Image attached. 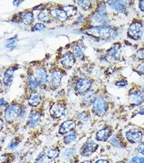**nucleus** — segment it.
Here are the masks:
<instances>
[{
    "mask_svg": "<svg viewBox=\"0 0 144 163\" xmlns=\"http://www.w3.org/2000/svg\"><path fill=\"white\" fill-rule=\"evenodd\" d=\"M108 18L105 5L102 4L99 7L97 12L91 18V25L95 27L103 26L107 22Z\"/></svg>",
    "mask_w": 144,
    "mask_h": 163,
    "instance_id": "f257e3e1",
    "label": "nucleus"
},
{
    "mask_svg": "<svg viewBox=\"0 0 144 163\" xmlns=\"http://www.w3.org/2000/svg\"><path fill=\"white\" fill-rule=\"evenodd\" d=\"M91 34L93 36L103 39L111 38L115 36V30L107 26L95 27L89 30Z\"/></svg>",
    "mask_w": 144,
    "mask_h": 163,
    "instance_id": "f03ea898",
    "label": "nucleus"
},
{
    "mask_svg": "<svg viewBox=\"0 0 144 163\" xmlns=\"http://www.w3.org/2000/svg\"><path fill=\"white\" fill-rule=\"evenodd\" d=\"M21 113V108L19 104H13L7 107L5 111V118L7 121L12 122L18 118Z\"/></svg>",
    "mask_w": 144,
    "mask_h": 163,
    "instance_id": "7ed1b4c3",
    "label": "nucleus"
},
{
    "mask_svg": "<svg viewBox=\"0 0 144 163\" xmlns=\"http://www.w3.org/2000/svg\"><path fill=\"white\" fill-rule=\"evenodd\" d=\"M107 109V103L103 98H97L94 102L93 111L97 115L101 116L105 113Z\"/></svg>",
    "mask_w": 144,
    "mask_h": 163,
    "instance_id": "20e7f679",
    "label": "nucleus"
},
{
    "mask_svg": "<svg viewBox=\"0 0 144 163\" xmlns=\"http://www.w3.org/2000/svg\"><path fill=\"white\" fill-rule=\"evenodd\" d=\"M142 34V27L140 23L135 22L130 25L128 29V35L130 38L138 40L141 38Z\"/></svg>",
    "mask_w": 144,
    "mask_h": 163,
    "instance_id": "39448f33",
    "label": "nucleus"
},
{
    "mask_svg": "<svg viewBox=\"0 0 144 163\" xmlns=\"http://www.w3.org/2000/svg\"><path fill=\"white\" fill-rule=\"evenodd\" d=\"M98 148V145L94 141L87 143L81 148L80 154L84 157H89L94 153Z\"/></svg>",
    "mask_w": 144,
    "mask_h": 163,
    "instance_id": "423d86ee",
    "label": "nucleus"
},
{
    "mask_svg": "<svg viewBox=\"0 0 144 163\" xmlns=\"http://www.w3.org/2000/svg\"><path fill=\"white\" fill-rule=\"evenodd\" d=\"M65 113V106L64 104L57 102L53 104L50 109L51 115L55 118H59Z\"/></svg>",
    "mask_w": 144,
    "mask_h": 163,
    "instance_id": "0eeeda50",
    "label": "nucleus"
},
{
    "mask_svg": "<svg viewBox=\"0 0 144 163\" xmlns=\"http://www.w3.org/2000/svg\"><path fill=\"white\" fill-rule=\"evenodd\" d=\"M126 138L128 141L133 144L141 143L142 134L137 130H130L126 134Z\"/></svg>",
    "mask_w": 144,
    "mask_h": 163,
    "instance_id": "6e6552de",
    "label": "nucleus"
},
{
    "mask_svg": "<svg viewBox=\"0 0 144 163\" xmlns=\"http://www.w3.org/2000/svg\"><path fill=\"white\" fill-rule=\"evenodd\" d=\"M112 134V129L110 127H105L97 132L96 139L99 141H105Z\"/></svg>",
    "mask_w": 144,
    "mask_h": 163,
    "instance_id": "1a4fd4ad",
    "label": "nucleus"
},
{
    "mask_svg": "<svg viewBox=\"0 0 144 163\" xmlns=\"http://www.w3.org/2000/svg\"><path fill=\"white\" fill-rule=\"evenodd\" d=\"M75 58L71 52H67L62 58L61 64L66 68H71L75 63Z\"/></svg>",
    "mask_w": 144,
    "mask_h": 163,
    "instance_id": "9d476101",
    "label": "nucleus"
},
{
    "mask_svg": "<svg viewBox=\"0 0 144 163\" xmlns=\"http://www.w3.org/2000/svg\"><path fill=\"white\" fill-rule=\"evenodd\" d=\"M76 123L72 120H67L62 124L60 128L59 133L64 134L72 131L76 128Z\"/></svg>",
    "mask_w": 144,
    "mask_h": 163,
    "instance_id": "9b49d317",
    "label": "nucleus"
},
{
    "mask_svg": "<svg viewBox=\"0 0 144 163\" xmlns=\"http://www.w3.org/2000/svg\"><path fill=\"white\" fill-rule=\"evenodd\" d=\"M123 2L122 1H107V4L117 11L120 13H124L125 11L126 3Z\"/></svg>",
    "mask_w": 144,
    "mask_h": 163,
    "instance_id": "f8f14e48",
    "label": "nucleus"
},
{
    "mask_svg": "<svg viewBox=\"0 0 144 163\" xmlns=\"http://www.w3.org/2000/svg\"><path fill=\"white\" fill-rule=\"evenodd\" d=\"M91 86V83L87 79H81L76 84V89L79 93H83L87 91Z\"/></svg>",
    "mask_w": 144,
    "mask_h": 163,
    "instance_id": "ddd939ff",
    "label": "nucleus"
},
{
    "mask_svg": "<svg viewBox=\"0 0 144 163\" xmlns=\"http://www.w3.org/2000/svg\"><path fill=\"white\" fill-rule=\"evenodd\" d=\"M129 101L131 104L138 106L144 102V98L140 93H132L129 97Z\"/></svg>",
    "mask_w": 144,
    "mask_h": 163,
    "instance_id": "4468645a",
    "label": "nucleus"
},
{
    "mask_svg": "<svg viewBox=\"0 0 144 163\" xmlns=\"http://www.w3.org/2000/svg\"><path fill=\"white\" fill-rule=\"evenodd\" d=\"M96 99L95 93L93 91H89L84 96L82 101L85 106L88 107L93 103Z\"/></svg>",
    "mask_w": 144,
    "mask_h": 163,
    "instance_id": "2eb2a0df",
    "label": "nucleus"
},
{
    "mask_svg": "<svg viewBox=\"0 0 144 163\" xmlns=\"http://www.w3.org/2000/svg\"><path fill=\"white\" fill-rule=\"evenodd\" d=\"M50 14L54 18L57 19V20L61 21H64L67 18L66 14L64 11V10L53 9L50 11Z\"/></svg>",
    "mask_w": 144,
    "mask_h": 163,
    "instance_id": "dca6fc26",
    "label": "nucleus"
},
{
    "mask_svg": "<svg viewBox=\"0 0 144 163\" xmlns=\"http://www.w3.org/2000/svg\"><path fill=\"white\" fill-rule=\"evenodd\" d=\"M63 75L60 71H55L52 74L50 77L51 84L54 87H57L59 86L61 81Z\"/></svg>",
    "mask_w": 144,
    "mask_h": 163,
    "instance_id": "f3484780",
    "label": "nucleus"
},
{
    "mask_svg": "<svg viewBox=\"0 0 144 163\" xmlns=\"http://www.w3.org/2000/svg\"><path fill=\"white\" fill-rule=\"evenodd\" d=\"M36 73L38 81L41 84L45 83L47 80V73L45 69L43 68H37L36 70Z\"/></svg>",
    "mask_w": 144,
    "mask_h": 163,
    "instance_id": "a211bd4d",
    "label": "nucleus"
},
{
    "mask_svg": "<svg viewBox=\"0 0 144 163\" xmlns=\"http://www.w3.org/2000/svg\"><path fill=\"white\" fill-rule=\"evenodd\" d=\"M40 121V114L37 111H33L29 117V125L32 127H35Z\"/></svg>",
    "mask_w": 144,
    "mask_h": 163,
    "instance_id": "6ab92c4d",
    "label": "nucleus"
},
{
    "mask_svg": "<svg viewBox=\"0 0 144 163\" xmlns=\"http://www.w3.org/2000/svg\"><path fill=\"white\" fill-rule=\"evenodd\" d=\"M41 102V97L38 93H33L28 98V102L31 106L36 107Z\"/></svg>",
    "mask_w": 144,
    "mask_h": 163,
    "instance_id": "aec40b11",
    "label": "nucleus"
},
{
    "mask_svg": "<svg viewBox=\"0 0 144 163\" xmlns=\"http://www.w3.org/2000/svg\"><path fill=\"white\" fill-rule=\"evenodd\" d=\"M21 18L23 23L26 25H29L32 23L34 20V16L32 13L30 11L23 12L21 14Z\"/></svg>",
    "mask_w": 144,
    "mask_h": 163,
    "instance_id": "412c9836",
    "label": "nucleus"
},
{
    "mask_svg": "<svg viewBox=\"0 0 144 163\" xmlns=\"http://www.w3.org/2000/svg\"><path fill=\"white\" fill-rule=\"evenodd\" d=\"M14 69H9L8 70H7L5 73V76H4V78H3V81L6 84H10L12 83V79H13V74H14Z\"/></svg>",
    "mask_w": 144,
    "mask_h": 163,
    "instance_id": "4be33fe9",
    "label": "nucleus"
},
{
    "mask_svg": "<svg viewBox=\"0 0 144 163\" xmlns=\"http://www.w3.org/2000/svg\"><path fill=\"white\" fill-rule=\"evenodd\" d=\"M64 11L66 14L67 17H73L77 14L76 8L73 6H68L64 8Z\"/></svg>",
    "mask_w": 144,
    "mask_h": 163,
    "instance_id": "5701e85b",
    "label": "nucleus"
},
{
    "mask_svg": "<svg viewBox=\"0 0 144 163\" xmlns=\"http://www.w3.org/2000/svg\"><path fill=\"white\" fill-rule=\"evenodd\" d=\"M59 150L56 148H51L48 150L46 156L49 159L52 160L57 158L59 155Z\"/></svg>",
    "mask_w": 144,
    "mask_h": 163,
    "instance_id": "b1692460",
    "label": "nucleus"
},
{
    "mask_svg": "<svg viewBox=\"0 0 144 163\" xmlns=\"http://www.w3.org/2000/svg\"><path fill=\"white\" fill-rule=\"evenodd\" d=\"M120 51V46L118 45H115L110 49L108 53V55L112 57H116L119 54Z\"/></svg>",
    "mask_w": 144,
    "mask_h": 163,
    "instance_id": "393cba45",
    "label": "nucleus"
},
{
    "mask_svg": "<svg viewBox=\"0 0 144 163\" xmlns=\"http://www.w3.org/2000/svg\"><path fill=\"white\" fill-rule=\"evenodd\" d=\"M28 82L30 88L35 89L37 86V80L34 76L32 74H30L28 76Z\"/></svg>",
    "mask_w": 144,
    "mask_h": 163,
    "instance_id": "a878e982",
    "label": "nucleus"
},
{
    "mask_svg": "<svg viewBox=\"0 0 144 163\" xmlns=\"http://www.w3.org/2000/svg\"><path fill=\"white\" fill-rule=\"evenodd\" d=\"M78 4L83 10H87L91 7V2L89 1H78Z\"/></svg>",
    "mask_w": 144,
    "mask_h": 163,
    "instance_id": "bb28decb",
    "label": "nucleus"
},
{
    "mask_svg": "<svg viewBox=\"0 0 144 163\" xmlns=\"http://www.w3.org/2000/svg\"><path fill=\"white\" fill-rule=\"evenodd\" d=\"M73 51L74 55L76 57L79 58V59H82L84 57V54L82 53V51L78 46H74L73 48Z\"/></svg>",
    "mask_w": 144,
    "mask_h": 163,
    "instance_id": "cd10ccee",
    "label": "nucleus"
},
{
    "mask_svg": "<svg viewBox=\"0 0 144 163\" xmlns=\"http://www.w3.org/2000/svg\"><path fill=\"white\" fill-rule=\"evenodd\" d=\"M76 137H77V136L76 133H73L69 134L65 136L64 138V143L66 144L72 143L74 141L76 140Z\"/></svg>",
    "mask_w": 144,
    "mask_h": 163,
    "instance_id": "c85d7f7f",
    "label": "nucleus"
},
{
    "mask_svg": "<svg viewBox=\"0 0 144 163\" xmlns=\"http://www.w3.org/2000/svg\"><path fill=\"white\" fill-rule=\"evenodd\" d=\"M37 18L40 20L42 21H47L49 19L48 14L46 13L45 12H43V11L39 13Z\"/></svg>",
    "mask_w": 144,
    "mask_h": 163,
    "instance_id": "c756f323",
    "label": "nucleus"
},
{
    "mask_svg": "<svg viewBox=\"0 0 144 163\" xmlns=\"http://www.w3.org/2000/svg\"><path fill=\"white\" fill-rule=\"evenodd\" d=\"M130 163H144V158L135 157L131 159Z\"/></svg>",
    "mask_w": 144,
    "mask_h": 163,
    "instance_id": "7c9ffc66",
    "label": "nucleus"
},
{
    "mask_svg": "<svg viewBox=\"0 0 144 163\" xmlns=\"http://www.w3.org/2000/svg\"><path fill=\"white\" fill-rule=\"evenodd\" d=\"M17 39L16 38H13L10 39L8 41H7V43L6 44V46L7 48H10L14 45V44H15L16 41H17Z\"/></svg>",
    "mask_w": 144,
    "mask_h": 163,
    "instance_id": "2f4dec72",
    "label": "nucleus"
},
{
    "mask_svg": "<svg viewBox=\"0 0 144 163\" xmlns=\"http://www.w3.org/2000/svg\"><path fill=\"white\" fill-rule=\"evenodd\" d=\"M111 142L115 146H121V142L120 141L119 139L118 138V137H117V136H115V137H113V138L111 139Z\"/></svg>",
    "mask_w": 144,
    "mask_h": 163,
    "instance_id": "473e14b6",
    "label": "nucleus"
},
{
    "mask_svg": "<svg viewBox=\"0 0 144 163\" xmlns=\"http://www.w3.org/2000/svg\"><path fill=\"white\" fill-rule=\"evenodd\" d=\"M138 152L140 154L144 155V143H142L138 145L137 147Z\"/></svg>",
    "mask_w": 144,
    "mask_h": 163,
    "instance_id": "72a5a7b5",
    "label": "nucleus"
},
{
    "mask_svg": "<svg viewBox=\"0 0 144 163\" xmlns=\"http://www.w3.org/2000/svg\"><path fill=\"white\" fill-rule=\"evenodd\" d=\"M45 26L41 23H37V25L35 26L34 27V31H40V30H43L45 28Z\"/></svg>",
    "mask_w": 144,
    "mask_h": 163,
    "instance_id": "f704fd0d",
    "label": "nucleus"
},
{
    "mask_svg": "<svg viewBox=\"0 0 144 163\" xmlns=\"http://www.w3.org/2000/svg\"><path fill=\"white\" fill-rule=\"evenodd\" d=\"M116 86H125L127 84V82L126 81H120L116 83Z\"/></svg>",
    "mask_w": 144,
    "mask_h": 163,
    "instance_id": "c9c22d12",
    "label": "nucleus"
},
{
    "mask_svg": "<svg viewBox=\"0 0 144 163\" xmlns=\"http://www.w3.org/2000/svg\"><path fill=\"white\" fill-rule=\"evenodd\" d=\"M135 114H140V115H144V106L138 109L137 113Z\"/></svg>",
    "mask_w": 144,
    "mask_h": 163,
    "instance_id": "e433bc0d",
    "label": "nucleus"
},
{
    "mask_svg": "<svg viewBox=\"0 0 144 163\" xmlns=\"http://www.w3.org/2000/svg\"><path fill=\"white\" fill-rule=\"evenodd\" d=\"M79 118L81 120H86V119H87V115L85 114V113H82L79 115Z\"/></svg>",
    "mask_w": 144,
    "mask_h": 163,
    "instance_id": "4c0bfd02",
    "label": "nucleus"
},
{
    "mask_svg": "<svg viewBox=\"0 0 144 163\" xmlns=\"http://www.w3.org/2000/svg\"><path fill=\"white\" fill-rule=\"evenodd\" d=\"M139 7L142 11H144V1H140Z\"/></svg>",
    "mask_w": 144,
    "mask_h": 163,
    "instance_id": "58836bf2",
    "label": "nucleus"
},
{
    "mask_svg": "<svg viewBox=\"0 0 144 163\" xmlns=\"http://www.w3.org/2000/svg\"><path fill=\"white\" fill-rule=\"evenodd\" d=\"M95 163H109V162L105 159H100L96 161Z\"/></svg>",
    "mask_w": 144,
    "mask_h": 163,
    "instance_id": "ea45409f",
    "label": "nucleus"
},
{
    "mask_svg": "<svg viewBox=\"0 0 144 163\" xmlns=\"http://www.w3.org/2000/svg\"><path fill=\"white\" fill-rule=\"evenodd\" d=\"M21 1H14V2H13V4H14V5H15V6H19V5L21 3Z\"/></svg>",
    "mask_w": 144,
    "mask_h": 163,
    "instance_id": "a19ab883",
    "label": "nucleus"
},
{
    "mask_svg": "<svg viewBox=\"0 0 144 163\" xmlns=\"http://www.w3.org/2000/svg\"><path fill=\"white\" fill-rule=\"evenodd\" d=\"M3 127V120L0 118V131L2 129Z\"/></svg>",
    "mask_w": 144,
    "mask_h": 163,
    "instance_id": "79ce46f5",
    "label": "nucleus"
},
{
    "mask_svg": "<svg viewBox=\"0 0 144 163\" xmlns=\"http://www.w3.org/2000/svg\"><path fill=\"white\" fill-rule=\"evenodd\" d=\"M5 101H3V100H0V106H3V105H5Z\"/></svg>",
    "mask_w": 144,
    "mask_h": 163,
    "instance_id": "37998d69",
    "label": "nucleus"
},
{
    "mask_svg": "<svg viewBox=\"0 0 144 163\" xmlns=\"http://www.w3.org/2000/svg\"><path fill=\"white\" fill-rule=\"evenodd\" d=\"M81 163H91V161H82Z\"/></svg>",
    "mask_w": 144,
    "mask_h": 163,
    "instance_id": "c03bdc74",
    "label": "nucleus"
},
{
    "mask_svg": "<svg viewBox=\"0 0 144 163\" xmlns=\"http://www.w3.org/2000/svg\"><path fill=\"white\" fill-rule=\"evenodd\" d=\"M142 72H143V73H144V66H143V67H142Z\"/></svg>",
    "mask_w": 144,
    "mask_h": 163,
    "instance_id": "a18cd8bd",
    "label": "nucleus"
}]
</instances>
